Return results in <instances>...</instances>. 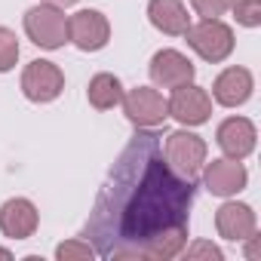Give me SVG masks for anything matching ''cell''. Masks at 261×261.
I'll use <instances>...</instances> for the list:
<instances>
[{
  "label": "cell",
  "instance_id": "1",
  "mask_svg": "<svg viewBox=\"0 0 261 261\" xmlns=\"http://www.w3.org/2000/svg\"><path fill=\"white\" fill-rule=\"evenodd\" d=\"M197 185L163 157L154 129H139L98 188L83 237L114 261H169L188 246Z\"/></svg>",
  "mask_w": 261,
  "mask_h": 261
},
{
  "label": "cell",
  "instance_id": "2",
  "mask_svg": "<svg viewBox=\"0 0 261 261\" xmlns=\"http://www.w3.org/2000/svg\"><path fill=\"white\" fill-rule=\"evenodd\" d=\"M188 46L209 65H221L230 59L237 40H233V28L221 19H200L197 25H191L185 31Z\"/></svg>",
  "mask_w": 261,
  "mask_h": 261
},
{
  "label": "cell",
  "instance_id": "3",
  "mask_svg": "<svg viewBox=\"0 0 261 261\" xmlns=\"http://www.w3.org/2000/svg\"><path fill=\"white\" fill-rule=\"evenodd\" d=\"M163 157H166V163H169L181 178L197 181L200 172H203V163H206V157H209V148H206V142H203L197 133H191L188 126H181V129H175V133L166 136Z\"/></svg>",
  "mask_w": 261,
  "mask_h": 261
},
{
  "label": "cell",
  "instance_id": "4",
  "mask_svg": "<svg viewBox=\"0 0 261 261\" xmlns=\"http://www.w3.org/2000/svg\"><path fill=\"white\" fill-rule=\"evenodd\" d=\"M25 25V34L34 46L53 53V49H62L68 43V16L65 10L53 7V4H37L25 13L22 19Z\"/></svg>",
  "mask_w": 261,
  "mask_h": 261
},
{
  "label": "cell",
  "instance_id": "5",
  "mask_svg": "<svg viewBox=\"0 0 261 261\" xmlns=\"http://www.w3.org/2000/svg\"><path fill=\"white\" fill-rule=\"evenodd\" d=\"M123 114L136 129H160L169 120V105L157 86H136L123 92Z\"/></svg>",
  "mask_w": 261,
  "mask_h": 261
},
{
  "label": "cell",
  "instance_id": "6",
  "mask_svg": "<svg viewBox=\"0 0 261 261\" xmlns=\"http://www.w3.org/2000/svg\"><path fill=\"white\" fill-rule=\"evenodd\" d=\"M65 92V71L49 59H34L22 71V95L34 105H49Z\"/></svg>",
  "mask_w": 261,
  "mask_h": 261
},
{
  "label": "cell",
  "instance_id": "7",
  "mask_svg": "<svg viewBox=\"0 0 261 261\" xmlns=\"http://www.w3.org/2000/svg\"><path fill=\"white\" fill-rule=\"evenodd\" d=\"M166 105H169V117L178 126H188V129L203 126L212 117V95L203 86H197V83H185V86L172 89Z\"/></svg>",
  "mask_w": 261,
  "mask_h": 261
},
{
  "label": "cell",
  "instance_id": "8",
  "mask_svg": "<svg viewBox=\"0 0 261 261\" xmlns=\"http://www.w3.org/2000/svg\"><path fill=\"white\" fill-rule=\"evenodd\" d=\"M111 40V22L101 10H77L68 16V43L80 53H98Z\"/></svg>",
  "mask_w": 261,
  "mask_h": 261
},
{
  "label": "cell",
  "instance_id": "9",
  "mask_svg": "<svg viewBox=\"0 0 261 261\" xmlns=\"http://www.w3.org/2000/svg\"><path fill=\"white\" fill-rule=\"evenodd\" d=\"M148 74H151V83L157 89H178L185 83H194L197 65L185 53H178V49H157L151 56Z\"/></svg>",
  "mask_w": 261,
  "mask_h": 261
},
{
  "label": "cell",
  "instance_id": "10",
  "mask_svg": "<svg viewBox=\"0 0 261 261\" xmlns=\"http://www.w3.org/2000/svg\"><path fill=\"white\" fill-rule=\"evenodd\" d=\"M200 175H203L206 191L212 197H221V200L237 197L249 185V172H246L243 160H230V157H221V160H212V163L206 160Z\"/></svg>",
  "mask_w": 261,
  "mask_h": 261
},
{
  "label": "cell",
  "instance_id": "11",
  "mask_svg": "<svg viewBox=\"0 0 261 261\" xmlns=\"http://www.w3.org/2000/svg\"><path fill=\"white\" fill-rule=\"evenodd\" d=\"M215 145L230 160H246L258 145V129L249 117H227L215 129Z\"/></svg>",
  "mask_w": 261,
  "mask_h": 261
},
{
  "label": "cell",
  "instance_id": "12",
  "mask_svg": "<svg viewBox=\"0 0 261 261\" xmlns=\"http://www.w3.org/2000/svg\"><path fill=\"white\" fill-rule=\"evenodd\" d=\"M255 92V77L249 68H224L215 80H212V101L221 108H243Z\"/></svg>",
  "mask_w": 261,
  "mask_h": 261
},
{
  "label": "cell",
  "instance_id": "13",
  "mask_svg": "<svg viewBox=\"0 0 261 261\" xmlns=\"http://www.w3.org/2000/svg\"><path fill=\"white\" fill-rule=\"evenodd\" d=\"M215 230L221 240L227 243H243L246 237H252L258 230V218H255V209L249 203H237V200H224L215 212Z\"/></svg>",
  "mask_w": 261,
  "mask_h": 261
},
{
  "label": "cell",
  "instance_id": "14",
  "mask_svg": "<svg viewBox=\"0 0 261 261\" xmlns=\"http://www.w3.org/2000/svg\"><path fill=\"white\" fill-rule=\"evenodd\" d=\"M40 224V212L28 197H10L0 206V233L7 240H28Z\"/></svg>",
  "mask_w": 261,
  "mask_h": 261
},
{
  "label": "cell",
  "instance_id": "15",
  "mask_svg": "<svg viewBox=\"0 0 261 261\" xmlns=\"http://www.w3.org/2000/svg\"><path fill=\"white\" fill-rule=\"evenodd\" d=\"M148 22L166 37H185V31L191 28V16L181 0H151Z\"/></svg>",
  "mask_w": 261,
  "mask_h": 261
},
{
  "label": "cell",
  "instance_id": "16",
  "mask_svg": "<svg viewBox=\"0 0 261 261\" xmlns=\"http://www.w3.org/2000/svg\"><path fill=\"white\" fill-rule=\"evenodd\" d=\"M123 83H120V77L117 74H108V71H98L92 80H89V86H86V98H89V105L95 108V111H111V108H117L120 101H123Z\"/></svg>",
  "mask_w": 261,
  "mask_h": 261
},
{
  "label": "cell",
  "instance_id": "17",
  "mask_svg": "<svg viewBox=\"0 0 261 261\" xmlns=\"http://www.w3.org/2000/svg\"><path fill=\"white\" fill-rule=\"evenodd\" d=\"M19 53H22V46H19L16 31H10V28L0 25V74H10L16 68Z\"/></svg>",
  "mask_w": 261,
  "mask_h": 261
},
{
  "label": "cell",
  "instance_id": "18",
  "mask_svg": "<svg viewBox=\"0 0 261 261\" xmlns=\"http://www.w3.org/2000/svg\"><path fill=\"white\" fill-rule=\"evenodd\" d=\"M56 258L59 261H89L95 258V249L89 240H65L56 246Z\"/></svg>",
  "mask_w": 261,
  "mask_h": 261
},
{
  "label": "cell",
  "instance_id": "19",
  "mask_svg": "<svg viewBox=\"0 0 261 261\" xmlns=\"http://www.w3.org/2000/svg\"><path fill=\"white\" fill-rule=\"evenodd\" d=\"M230 13L237 19V25L243 28H258L261 25V0H233Z\"/></svg>",
  "mask_w": 261,
  "mask_h": 261
},
{
  "label": "cell",
  "instance_id": "20",
  "mask_svg": "<svg viewBox=\"0 0 261 261\" xmlns=\"http://www.w3.org/2000/svg\"><path fill=\"white\" fill-rule=\"evenodd\" d=\"M233 0H191V7L200 19H221L224 13H230Z\"/></svg>",
  "mask_w": 261,
  "mask_h": 261
},
{
  "label": "cell",
  "instance_id": "21",
  "mask_svg": "<svg viewBox=\"0 0 261 261\" xmlns=\"http://www.w3.org/2000/svg\"><path fill=\"white\" fill-rule=\"evenodd\" d=\"M181 252H185L191 261H200V258H206V261H221V258H224V252H221L215 243H209V240H197V243L185 246Z\"/></svg>",
  "mask_w": 261,
  "mask_h": 261
},
{
  "label": "cell",
  "instance_id": "22",
  "mask_svg": "<svg viewBox=\"0 0 261 261\" xmlns=\"http://www.w3.org/2000/svg\"><path fill=\"white\" fill-rule=\"evenodd\" d=\"M43 4H53V7H59V10H68V7L80 4V0H43Z\"/></svg>",
  "mask_w": 261,
  "mask_h": 261
},
{
  "label": "cell",
  "instance_id": "23",
  "mask_svg": "<svg viewBox=\"0 0 261 261\" xmlns=\"http://www.w3.org/2000/svg\"><path fill=\"white\" fill-rule=\"evenodd\" d=\"M0 258H4V261H10V258H13V252H10V249H0Z\"/></svg>",
  "mask_w": 261,
  "mask_h": 261
}]
</instances>
